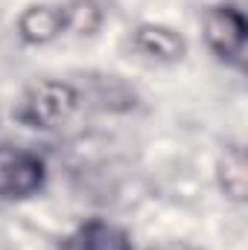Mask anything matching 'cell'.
<instances>
[{"label": "cell", "mask_w": 248, "mask_h": 250, "mask_svg": "<svg viewBox=\"0 0 248 250\" xmlns=\"http://www.w3.org/2000/svg\"><path fill=\"white\" fill-rule=\"evenodd\" d=\"M21 35L26 41H35V44H44V41H53L64 26H67V12L59 6H29L21 21Z\"/></svg>", "instance_id": "cell-5"}, {"label": "cell", "mask_w": 248, "mask_h": 250, "mask_svg": "<svg viewBox=\"0 0 248 250\" xmlns=\"http://www.w3.org/2000/svg\"><path fill=\"white\" fill-rule=\"evenodd\" d=\"M67 250H131L128 236L108 221H91L67 242Z\"/></svg>", "instance_id": "cell-6"}, {"label": "cell", "mask_w": 248, "mask_h": 250, "mask_svg": "<svg viewBox=\"0 0 248 250\" xmlns=\"http://www.w3.org/2000/svg\"><path fill=\"white\" fill-rule=\"evenodd\" d=\"M76 105H79V93L67 82H41L26 90L18 117L32 128H56L70 120Z\"/></svg>", "instance_id": "cell-1"}, {"label": "cell", "mask_w": 248, "mask_h": 250, "mask_svg": "<svg viewBox=\"0 0 248 250\" xmlns=\"http://www.w3.org/2000/svg\"><path fill=\"white\" fill-rule=\"evenodd\" d=\"M134 47L155 62H178L184 56V38L170 26H140L134 32Z\"/></svg>", "instance_id": "cell-4"}, {"label": "cell", "mask_w": 248, "mask_h": 250, "mask_svg": "<svg viewBox=\"0 0 248 250\" xmlns=\"http://www.w3.org/2000/svg\"><path fill=\"white\" fill-rule=\"evenodd\" d=\"M44 184V163L12 146H0V198H29Z\"/></svg>", "instance_id": "cell-2"}, {"label": "cell", "mask_w": 248, "mask_h": 250, "mask_svg": "<svg viewBox=\"0 0 248 250\" xmlns=\"http://www.w3.org/2000/svg\"><path fill=\"white\" fill-rule=\"evenodd\" d=\"M225 172L231 175V181H225V189L234 198H243L246 195V163H243V157H225Z\"/></svg>", "instance_id": "cell-7"}, {"label": "cell", "mask_w": 248, "mask_h": 250, "mask_svg": "<svg viewBox=\"0 0 248 250\" xmlns=\"http://www.w3.org/2000/svg\"><path fill=\"white\" fill-rule=\"evenodd\" d=\"M207 44L228 62H243L246 50V18L231 6H216L204 15Z\"/></svg>", "instance_id": "cell-3"}]
</instances>
